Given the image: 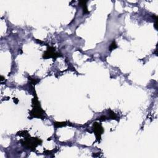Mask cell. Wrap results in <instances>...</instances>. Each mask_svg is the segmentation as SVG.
Returning <instances> with one entry per match:
<instances>
[{"label": "cell", "mask_w": 158, "mask_h": 158, "mask_svg": "<svg viewBox=\"0 0 158 158\" xmlns=\"http://www.w3.org/2000/svg\"><path fill=\"white\" fill-rule=\"evenodd\" d=\"M117 47V46L115 42L114 41L112 42V43L110 44V46H109V50H110V51H112V50L115 49Z\"/></svg>", "instance_id": "52a82bcc"}, {"label": "cell", "mask_w": 158, "mask_h": 158, "mask_svg": "<svg viewBox=\"0 0 158 158\" xmlns=\"http://www.w3.org/2000/svg\"><path fill=\"white\" fill-rule=\"evenodd\" d=\"M22 144L27 146L28 149H35V148L41 144V140L37 138H25V139L22 141Z\"/></svg>", "instance_id": "7a4b0ae2"}, {"label": "cell", "mask_w": 158, "mask_h": 158, "mask_svg": "<svg viewBox=\"0 0 158 158\" xmlns=\"http://www.w3.org/2000/svg\"><path fill=\"white\" fill-rule=\"evenodd\" d=\"M67 122H54V125L56 127H57V128H58V127H63V126H65V125H67Z\"/></svg>", "instance_id": "8992f818"}, {"label": "cell", "mask_w": 158, "mask_h": 158, "mask_svg": "<svg viewBox=\"0 0 158 158\" xmlns=\"http://www.w3.org/2000/svg\"><path fill=\"white\" fill-rule=\"evenodd\" d=\"M33 109L31 111V115L34 117H42L43 114V110L40 107V103L37 98H33L32 100Z\"/></svg>", "instance_id": "6da1fadb"}, {"label": "cell", "mask_w": 158, "mask_h": 158, "mask_svg": "<svg viewBox=\"0 0 158 158\" xmlns=\"http://www.w3.org/2000/svg\"><path fill=\"white\" fill-rule=\"evenodd\" d=\"M93 130L94 134L96 136L97 140L99 141L101 139V135L102 134V133L104 131V129H103L102 127L101 126V124H99L97 122H94L93 125Z\"/></svg>", "instance_id": "3957f363"}, {"label": "cell", "mask_w": 158, "mask_h": 158, "mask_svg": "<svg viewBox=\"0 0 158 158\" xmlns=\"http://www.w3.org/2000/svg\"><path fill=\"white\" fill-rule=\"evenodd\" d=\"M86 1H79V4L80 5V6L82 7L83 9V14H86V13H88L89 11L88 10V8L86 6Z\"/></svg>", "instance_id": "5b68a950"}, {"label": "cell", "mask_w": 158, "mask_h": 158, "mask_svg": "<svg viewBox=\"0 0 158 158\" xmlns=\"http://www.w3.org/2000/svg\"><path fill=\"white\" fill-rule=\"evenodd\" d=\"M60 56V54L57 53L55 52V49L52 47H49L47 49V50L44 52L43 57L44 59H48L50 57L56 58L57 57H59Z\"/></svg>", "instance_id": "277c9868"}]
</instances>
